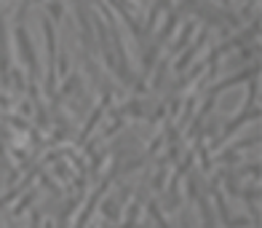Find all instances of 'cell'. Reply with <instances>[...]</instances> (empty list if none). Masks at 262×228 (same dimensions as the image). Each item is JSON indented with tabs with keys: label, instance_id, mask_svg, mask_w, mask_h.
I'll return each instance as SVG.
<instances>
[{
	"label": "cell",
	"instance_id": "3",
	"mask_svg": "<svg viewBox=\"0 0 262 228\" xmlns=\"http://www.w3.org/2000/svg\"><path fill=\"white\" fill-rule=\"evenodd\" d=\"M3 11L0 8V81H3V86H8V38H6V19H3Z\"/></svg>",
	"mask_w": 262,
	"mask_h": 228
},
{
	"label": "cell",
	"instance_id": "1",
	"mask_svg": "<svg viewBox=\"0 0 262 228\" xmlns=\"http://www.w3.org/2000/svg\"><path fill=\"white\" fill-rule=\"evenodd\" d=\"M30 11V6H21L19 8V27H16V43H19V56H21V62L27 65L30 70V89H35V83H38V59H35V46H32V38H30V32H27V25H25V14Z\"/></svg>",
	"mask_w": 262,
	"mask_h": 228
},
{
	"label": "cell",
	"instance_id": "4",
	"mask_svg": "<svg viewBox=\"0 0 262 228\" xmlns=\"http://www.w3.org/2000/svg\"><path fill=\"white\" fill-rule=\"evenodd\" d=\"M206 38H209V32H206V30H201V35L195 38V43L190 46V49H185V54H182L180 59H177V65H174V70H177V73H185V70L190 67V62H193V59H195V54H198L201 49H204Z\"/></svg>",
	"mask_w": 262,
	"mask_h": 228
},
{
	"label": "cell",
	"instance_id": "5",
	"mask_svg": "<svg viewBox=\"0 0 262 228\" xmlns=\"http://www.w3.org/2000/svg\"><path fill=\"white\" fill-rule=\"evenodd\" d=\"M195 27H198V22H195V19H187V22H185V25H182V32H180V38H177L174 46H171V54H180V51L187 49V41L193 38Z\"/></svg>",
	"mask_w": 262,
	"mask_h": 228
},
{
	"label": "cell",
	"instance_id": "2",
	"mask_svg": "<svg viewBox=\"0 0 262 228\" xmlns=\"http://www.w3.org/2000/svg\"><path fill=\"white\" fill-rule=\"evenodd\" d=\"M43 35H46V51H49V78H46V94H54L56 89V32H54V22L46 16L43 19Z\"/></svg>",
	"mask_w": 262,
	"mask_h": 228
}]
</instances>
